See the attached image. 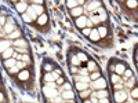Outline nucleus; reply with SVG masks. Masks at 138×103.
Here are the masks:
<instances>
[{
    "label": "nucleus",
    "mask_w": 138,
    "mask_h": 103,
    "mask_svg": "<svg viewBox=\"0 0 138 103\" xmlns=\"http://www.w3.org/2000/svg\"><path fill=\"white\" fill-rule=\"evenodd\" d=\"M43 93L47 96V98L53 99V96H57V95H58V89H55L54 82H47L43 88Z\"/></svg>",
    "instance_id": "f257e3e1"
},
{
    "label": "nucleus",
    "mask_w": 138,
    "mask_h": 103,
    "mask_svg": "<svg viewBox=\"0 0 138 103\" xmlns=\"http://www.w3.org/2000/svg\"><path fill=\"white\" fill-rule=\"evenodd\" d=\"M75 23H76V26L80 27V29H84L86 26H91V25H93V23H91V19H88L86 16H79Z\"/></svg>",
    "instance_id": "f03ea898"
},
{
    "label": "nucleus",
    "mask_w": 138,
    "mask_h": 103,
    "mask_svg": "<svg viewBox=\"0 0 138 103\" xmlns=\"http://www.w3.org/2000/svg\"><path fill=\"white\" fill-rule=\"evenodd\" d=\"M94 87L97 88V89H104L106 87V81H105V78H98V80H95L94 81Z\"/></svg>",
    "instance_id": "7ed1b4c3"
},
{
    "label": "nucleus",
    "mask_w": 138,
    "mask_h": 103,
    "mask_svg": "<svg viewBox=\"0 0 138 103\" xmlns=\"http://www.w3.org/2000/svg\"><path fill=\"white\" fill-rule=\"evenodd\" d=\"M88 38H90L93 43L98 41L99 38H101V37H99V34H98V32H97V29H93V30H91V33L88 34Z\"/></svg>",
    "instance_id": "20e7f679"
},
{
    "label": "nucleus",
    "mask_w": 138,
    "mask_h": 103,
    "mask_svg": "<svg viewBox=\"0 0 138 103\" xmlns=\"http://www.w3.org/2000/svg\"><path fill=\"white\" fill-rule=\"evenodd\" d=\"M126 92L124 91H119V92H116L115 93V99H116V102L117 103H120V102H123L124 99H126Z\"/></svg>",
    "instance_id": "39448f33"
},
{
    "label": "nucleus",
    "mask_w": 138,
    "mask_h": 103,
    "mask_svg": "<svg viewBox=\"0 0 138 103\" xmlns=\"http://www.w3.org/2000/svg\"><path fill=\"white\" fill-rule=\"evenodd\" d=\"M124 67H126V66L123 65V63H117V65H116L115 67H113V70L116 71L115 74H117V76H120V74H123V73H124V70H126Z\"/></svg>",
    "instance_id": "423d86ee"
},
{
    "label": "nucleus",
    "mask_w": 138,
    "mask_h": 103,
    "mask_svg": "<svg viewBox=\"0 0 138 103\" xmlns=\"http://www.w3.org/2000/svg\"><path fill=\"white\" fill-rule=\"evenodd\" d=\"M15 59H12V58H10V59H6L4 60V67L8 70V69H11V67H14L15 66Z\"/></svg>",
    "instance_id": "0eeeda50"
},
{
    "label": "nucleus",
    "mask_w": 138,
    "mask_h": 103,
    "mask_svg": "<svg viewBox=\"0 0 138 103\" xmlns=\"http://www.w3.org/2000/svg\"><path fill=\"white\" fill-rule=\"evenodd\" d=\"M71 14H72V16H82V14H83V8L79 5V7H76V8H73V10H71Z\"/></svg>",
    "instance_id": "6e6552de"
},
{
    "label": "nucleus",
    "mask_w": 138,
    "mask_h": 103,
    "mask_svg": "<svg viewBox=\"0 0 138 103\" xmlns=\"http://www.w3.org/2000/svg\"><path fill=\"white\" fill-rule=\"evenodd\" d=\"M15 45H17V48H26L28 47V43H26V40H24V38H18L15 41Z\"/></svg>",
    "instance_id": "1a4fd4ad"
},
{
    "label": "nucleus",
    "mask_w": 138,
    "mask_h": 103,
    "mask_svg": "<svg viewBox=\"0 0 138 103\" xmlns=\"http://www.w3.org/2000/svg\"><path fill=\"white\" fill-rule=\"evenodd\" d=\"M97 32H98L99 37H105V36L108 34V29H106V26H99L98 29H97Z\"/></svg>",
    "instance_id": "9d476101"
},
{
    "label": "nucleus",
    "mask_w": 138,
    "mask_h": 103,
    "mask_svg": "<svg viewBox=\"0 0 138 103\" xmlns=\"http://www.w3.org/2000/svg\"><path fill=\"white\" fill-rule=\"evenodd\" d=\"M83 1H68L66 3V5L71 8V10H73V8H76V7H79V5L82 4Z\"/></svg>",
    "instance_id": "9b49d317"
},
{
    "label": "nucleus",
    "mask_w": 138,
    "mask_h": 103,
    "mask_svg": "<svg viewBox=\"0 0 138 103\" xmlns=\"http://www.w3.org/2000/svg\"><path fill=\"white\" fill-rule=\"evenodd\" d=\"M11 54H12V48H7L4 51V52H3V59H10L11 58Z\"/></svg>",
    "instance_id": "f8f14e48"
},
{
    "label": "nucleus",
    "mask_w": 138,
    "mask_h": 103,
    "mask_svg": "<svg viewBox=\"0 0 138 103\" xmlns=\"http://www.w3.org/2000/svg\"><path fill=\"white\" fill-rule=\"evenodd\" d=\"M28 8V4L26 3H19V4H17V10L19 11V12H22L24 14V11Z\"/></svg>",
    "instance_id": "ddd939ff"
},
{
    "label": "nucleus",
    "mask_w": 138,
    "mask_h": 103,
    "mask_svg": "<svg viewBox=\"0 0 138 103\" xmlns=\"http://www.w3.org/2000/svg\"><path fill=\"white\" fill-rule=\"evenodd\" d=\"M30 8L33 10V12H36V14H39V15H42V14H44V12H43V8H42L40 5H32Z\"/></svg>",
    "instance_id": "4468645a"
},
{
    "label": "nucleus",
    "mask_w": 138,
    "mask_h": 103,
    "mask_svg": "<svg viewBox=\"0 0 138 103\" xmlns=\"http://www.w3.org/2000/svg\"><path fill=\"white\" fill-rule=\"evenodd\" d=\"M97 7H101V3L99 1H94V3H91V4L87 5V10L88 11H93L94 8H97Z\"/></svg>",
    "instance_id": "2eb2a0df"
},
{
    "label": "nucleus",
    "mask_w": 138,
    "mask_h": 103,
    "mask_svg": "<svg viewBox=\"0 0 138 103\" xmlns=\"http://www.w3.org/2000/svg\"><path fill=\"white\" fill-rule=\"evenodd\" d=\"M8 45H10L8 41H0V52H4L6 49L8 48Z\"/></svg>",
    "instance_id": "dca6fc26"
},
{
    "label": "nucleus",
    "mask_w": 138,
    "mask_h": 103,
    "mask_svg": "<svg viewBox=\"0 0 138 103\" xmlns=\"http://www.w3.org/2000/svg\"><path fill=\"white\" fill-rule=\"evenodd\" d=\"M19 36H21V32H19V30H14V32H11L10 34H8L10 38H18Z\"/></svg>",
    "instance_id": "f3484780"
},
{
    "label": "nucleus",
    "mask_w": 138,
    "mask_h": 103,
    "mask_svg": "<svg viewBox=\"0 0 138 103\" xmlns=\"http://www.w3.org/2000/svg\"><path fill=\"white\" fill-rule=\"evenodd\" d=\"M76 88L79 89V91L87 89V84H86V82H77V84H76Z\"/></svg>",
    "instance_id": "a211bd4d"
},
{
    "label": "nucleus",
    "mask_w": 138,
    "mask_h": 103,
    "mask_svg": "<svg viewBox=\"0 0 138 103\" xmlns=\"http://www.w3.org/2000/svg\"><path fill=\"white\" fill-rule=\"evenodd\" d=\"M46 22H47V15H46V14H42V15L39 16V23H40V25H44Z\"/></svg>",
    "instance_id": "6ab92c4d"
},
{
    "label": "nucleus",
    "mask_w": 138,
    "mask_h": 103,
    "mask_svg": "<svg viewBox=\"0 0 138 103\" xmlns=\"http://www.w3.org/2000/svg\"><path fill=\"white\" fill-rule=\"evenodd\" d=\"M95 95H97V96H98V98L104 99L105 96H106V95H108V92H106V91H105V89H101V91H98V92L95 93Z\"/></svg>",
    "instance_id": "aec40b11"
},
{
    "label": "nucleus",
    "mask_w": 138,
    "mask_h": 103,
    "mask_svg": "<svg viewBox=\"0 0 138 103\" xmlns=\"http://www.w3.org/2000/svg\"><path fill=\"white\" fill-rule=\"evenodd\" d=\"M6 32L7 33H11V32H14V25L12 23H6Z\"/></svg>",
    "instance_id": "412c9836"
},
{
    "label": "nucleus",
    "mask_w": 138,
    "mask_h": 103,
    "mask_svg": "<svg viewBox=\"0 0 138 103\" xmlns=\"http://www.w3.org/2000/svg\"><path fill=\"white\" fill-rule=\"evenodd\" d=\"M90 78H91L93 81H95V80H98V78H101V71H95V73H93Z\"/></svg>",
    "instance_id": "4be33fe9"
},
{
    "label": "nucleus",
    "mask_w": 138,
    "mask_h": 103,
    "mask_svg": "<svg viewBox=\"0 0 138 103\" xmlns=\"http://www.w3.org/2000/svg\"><path fill=\"white\" fill-rule=\"evenodd\" d=\"M64 98H65V99L73 98V92H72V91H65V92H64Z\"/></svg>",
    "instance_id": "5701e85b"
},
{
    "label": "nucleus",
    "mask_w": 138,
    "mask_h": 103,
    "mask_svg": "<svg viewBox=\"0 0 138 103\" xmlns=\"http://www.w3.org/2000/svg\"><path fill=\"white\" fill-rule=\"evenodd\" d=\"M90 33H91V29H90V27H87V29H86V27L82 29V34H83V36H87V37H88V34H90Z\"/></svg>",
    "instance_id": "b1692460"
},
{
    "label": "nucleus",
    "mask_w": 138,
    "mask_h": 103,
    "mask_svg": "<svg viewBox=\"0 0 138 103\" xmlns=\"http://www.w3.org/2000/svg\"><path fill=\"white\" fill-rule=\"evenodd\" d=\"M77 56H79V58H77L79 60H87V55L83 54V52H79V54H77Z\"/></svg>",
    "instance_id": "393cba45"
},
{
    "label": "nucleus",
    "mask_w": 138,
    "mask_h": 103,
    "mask_svg": "<svg viewBox=\"0 0 138 103\" xmlns=\"http://www.w3.org/2000/svg\"><path fill=\"white\" fill-rule=\"evenodd\" d=\"M18 77H19L21 80H26L28 77H29V73H28V71H22V73H21Z\"/></svg>",
    "instance_id": "a878e982"
},
{
    "label": "nucleus",
    "mask_w": 138,
    "mask_h": 103,
    "mask_svg": "<svg viewBox=\"0 0 138 103\" xmlns=\"http://www.w3.org/2000/svg\"><path fill=\"white\" fill-rule=\"evenodd\" d=\"M62 89H65V91H72L71 84H69V82H64V84H62Z\"/></svg>",
    "instance_id": "bb28decb"
},
{
    "label": "nucleus",
    "mask_w": 138,
    "mask_h": 103,
    "mask_svg": "<svg viewBox=\"0 0 138 103\" xmlns=\"http://www.w3.org/2000/svg\"><path fill=\"white\" fill-rule=\"evenodd\" d=\"M110 78H112V82H113V84H116V82H117L119 80H120L117 74H112V77H110Z\"/></svg>",
    "instance_id": "cd10ccee"
},
{
    "label": "nucleus",
    "mask_w": 138,
    "mask_h": 103,
    "mask_svg": "<svg viewBox=\"0 0 138 103\" xmlns=\"http://www.w3.org/2000/svg\"><path fill=\"white\" fill-rule=\"evenodd\" d=\"M88 69H90V70H95V69H97L95 62H90V63H88Z\"/></svg>",
    "instance_id": "c85d7f7f"
},
{
    "label": "nucleus",
    "mask_w": 138,
    "mask_h": 103,
    "mask_svg": "<svg viewBox=\"0 0 138 103\" xmlns=\"http://www.w3.org/2000/svg\"><path fill=\"white\" fill-rule=\"evenodd\" d=\"M15 66L19 69V70H21V69H24V67H25V63H24V62H17Z\"/></svg>",
    "instance_id": "c756f323"
},
{
    "label": "nucleus",
    "mask_w": 138,
    "mask_h": 103,
    "mask_svg": "<svg viewBox=\"0 0 138 103\" xmlns=\"http://www.w3.org/2000/svg\"><path fill=\"white\" fill-rule=\"evenodd\" d=\"M44 69H46L47 71H50V73H51V71H53V66L50 65V63H46V65H44Z\"/></svg>",
    "instance_id": "7c9ffc66"
},
{
    "label": "nucleus",
    "mask_w": 138,
    "mask_h": 103,
    "mask_svg": "<svg viewBox=\"0 0 138 103\" xmlns=\"http://www.w3.org/2000/svg\"><path fill=\"white\" fill-rule=\"evenodd\" d=\"M55 81H57V84H60V85H62V84L65 82V80H64V77H58V78H57Z\"/></svg>",
    "instance_id": "2f4dec72"
},
{
    "label": "nucleus",
    "mask_w": 138,
    "mask_h": 103,
    "mask_svg": "<svg viewBox=\"0 0 138 103\" xmlns=\"http://www.w3.org/2000/svg\"><path fill=\"white\" fill-rule=\"evenodd\" d=\"M124 76H126V77H131L132 76V71L131 70H124Z\"/></svg>",
    "instance_id": "473e14b6"
},
{
    "label": "nucleus",
    "mask_w": 138,
    "mask_h": 103,
    "mask_svg": "<svg viewBox=\"0 0 138 103\" xmlns=\"http://www.w3.org/2000/svg\"><path fill=\"white\" fill-rule=\"evenodd\" d=\"M88 93H90V91H82V92H80V96L84 98V96H87Z\"/></svg>",
    "instance_id": "72a5a7b5"
},
{
    "label": "nucleus",
    "mask_w": 138,
    "mask_h": 103,
    "mask_svg": "<svg viewBox=\"0 0 138 103\" xmlns=\"http://www.w3.org/2000/svg\"><path fill=\"white\" fill-rule=\"evenodd\" d=\"M72 63H75V65H79V59H77L76 56H72Z\"/></svg>",
    "instance_id": "f704fd0d"
},
{
    "label": "nucleus",
    "mask_w": 138,
    "mask_h": 103,
    "mask_svg": "<svg viewBox=\"0 0 138 103\" xmlns=\"http://www.w3.org/2000/svg\"><path fill=\"white\" fill-rule=\"evenodd\" d=\"M127 5H128V7H137V3H135V1H128Z\"/></svg>",
    "instance_id": "c9c22d12"
},
{
    "label": "nucleus",
    "mask_w": 138,
    "mask_h": 103,
    "mask_svg": "<svg viewBox=\"0 0 138 103\" xmlns=\"http://www.w3.org/2000/svg\"><path fill=\"white\" fill-rule=\"evenodd\" d=\"M137 88H134V89H132V92H131V95H132V98H137Z\"/></svg>",
    "instance_id": "e433bc0d"
},
{
    "label": "nucleus",
    "mask_w": 138,
    "mask_h": 103,
    "mask_svg": "<svg viewBox=\"0 0 138 103\" xmlns=\"http://www.w3.org/2000/svg\"><path fill=\"white\" fill-rule=\"evenodd\" d=\"M71 73H72V74H75V73H77V69L75 67V66H72V67H71Z\"/></svg>",
    "instance_id": "4c0bfd02"
},
{
    "label": "nucleus",
    "mask_w": 138,
    "mask_h": 103,
    "mask_svg": "<svg viewBox=\"0 0 138 103\" xmlns=\"http://www.w3.org/2000/svg\"><path fill=\"white\" fill-rule=\"evenodd\" d=\"M4 102V95H3V92H0V103Z\"/></svg>",
    "instance_id": "58836bf2"
},
{
    "label": "nucleus",
    "mask_w": 138,
    "mask_h": 103,
    "mask_svg": "<svg viewBox=\"0 0 138 103\" xmlns=\"http://www.w3.org/2000/svg\"><path fill=\"white\" fill-rule=\"evenodd\" d=\"M101 103H109V99H108V98H104V99H101Z\"/></svg>",
    "instance_id": "ea45409f"
},
{
    "label": "nucleus",
    "mask_w": 138,
    "mask_h": 103,
    "mask_svg": "<svg viewBox=\"0 0 138 103\" xmlns=\"http://www.w3.org/2000/svg\"><path fill=\"white\" fill-rule=\"evenodd\" d=\"M0 23H4V18L3 16H0Z\"/></svg>",
    "instance_id": "a19ab883"
},
{
    "label": "nucleus",
    "mask_w": 138,
    "mask_h": 103,
    "mask_svg": "<svg viewBox=\"0 0 138 103\" xmlns=\"http://www.w3.org/2000/svg\"><path fill=\"white\" fill-rule=\"evenodd\" d=\"M84 103H91V100H84Z\"/></svg>",
    "instance_id": "79ce46f5"
}]
</instances>
